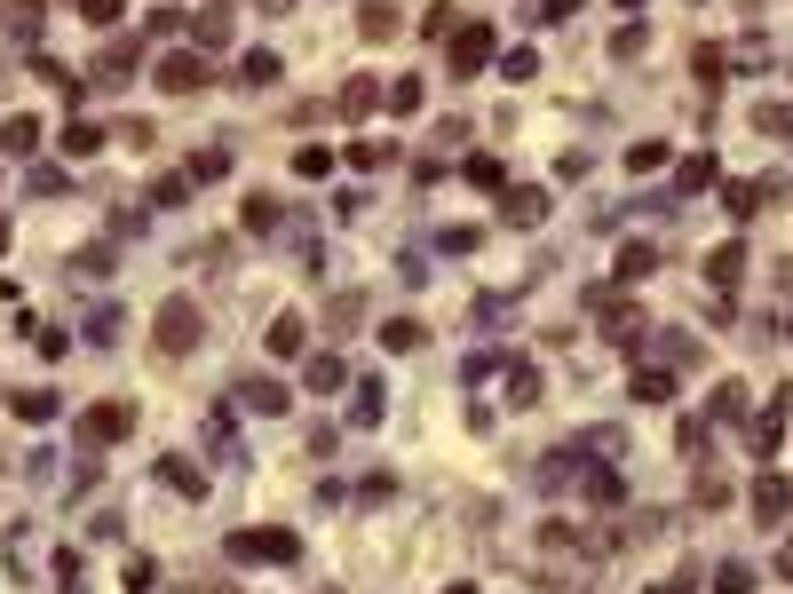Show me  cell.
<instances>
[{
	"instance_id": "ab89813d",
	"label": "cell",
	"mask_w": 793,
	"mask_h": 594,
	"mask_svg": "<svg viewBox=\"0 0 793 594\" xmlns=\"http://www.w3.org/2000/svg\"><path fill=\"white\" fill-rule=\"evenodd\" d=\"M445 594H476V587H445Z\"/></svg>"
},
{
	"instance_id": "7402d4cb",
	"label": "cell",
	"mask_w": 793,
	"mask_h": 594,
	"mask_svg": "<svg viewBox=\"0 0 793 594\" xmlns=\"http://www.w3.org/2000/svg\"><path fill=\"white\" fill-rule=\"evenodd\" d=\"M127 72H135V56H127V48H112V56H96V80H104V88H119Z\"/></svg>"
},
{
	"instance_id": "5b68a950",
	"label": "cell",
	"mask_w": 793,
	"mask_h": 594,
	"mask_svg": "<svg viewBox=\"0 0 793 594\" xmlns=\"http://www.w3.org/2000/svg\"><path fill=\"white\" fill-rule=\"evenodd\" d=\"M786 515H793V484H786V476H762V484H754V523L778 531Z\"/></svg>"
},
{
	"instance_id": "60d3db41",
	"label": "cell",
	"mask_w": 793,
	"mask_h": 594,
	"mask_svg": "<svg viewBox=\"0 0 793 594\" xmlns=\"http://www.w3.org/2000/svg\"><path fill=\"white\" fill-rule=\"evenodd\" d=\"M619 8H643V0H619Z\"/></svg>"
},
{
	"instance_id": "484cf974",
	"label": "cell",
	"mask_w": 793,
	"mask_h": 594,
	"mask_svg": "<svg viewBox=\"0 0 793 594\" xmlns=\"http://www.w3.org/2000/svg\"><path fill=\"white\" fill-rule=\"evenodd\" d=\"M778 412H786V404H778ZM778 412H770V420H754V428H746V444H754V452H762V460H770V452H778Z\"/></svg>"
},
{
	"instance_id": "277c9868",
	"label": "cell",
	"mask_w": 793,
	"mask_h": 594,
	"mask_svg": "<svg viewBox=\"0 0 793 594\" xmlns=\"http://www.w3.org/2000/svg\"><path fill=\"white\" fill-rule=\"evenodd\" d=\"M159 88H167V96H191V88H207V56H199V48H183V56H159Z\"/></svg>"
},
{
	"instance_id": "ba28073f",
	"label": "cell",
	"mask_w": 793,
	"mask_h": 594,
	"mask_svg": "<svg viewBox=\"0 0 793 594\" xmlns=\"http://www.w3.org/2000/svg\"><path fill=\"white\" fill-rule=\"evenodd\" d=\"M500 214H508L516 230H532V222L548 214V191H508V206H500Z\"/></svg>"
},
{
	"instance_id": "d590c367",
	"label": "cell",
	"mask_w": 793,
	"mask_h": 594,
	"mask_svg": "<svg viewBox=\"0 0 793 594\" xmlns=\"http://www.w3.org/2000/svg\"><path fill=\"white\" fill-rule=\"evenodd\" d=\"M72 8H80L88 24H119V0H72Z\"/></svg>"
},
{
	"instance_id": "f546056e",
	"label": "cell",
	"mask_w": 793,
	"mask_h": 594,
	"mask_svg": "<svg viewBox=\"0 0 793 594\" xmlns=\"http://www.w3.org/2000/svg\"><path fill=\"white\" fill-rule=\"evenodd\" d=\"M8 24H16L24 40H40V0H16V8H8Z\"/></svg>"
},
{
	"instance_id": "603a6c76",
	"label": "cell",
	"mask_w": 793,
	"mask_h": 594,
	"mask_svg": "<svg viewBox=\"0 0 793 594\" xmlns=\"http://www.w3.org/2000/svg\"><path fill=\"white\" fill-rule=\"evenodd\" d=\"M714 594H754V571H746V563H722V571H714Z\"/></svg>"
},
{
	"instance_id": "83f0119b",
	"label": "cell",
	"mask_w": 793,
	"mask_h": 594,
	"mask_svg": "<svg viewBox=\"0 0 793 594\" xmlns=\"http://www.w3.org/2000/svg\"><path fill=\"white\" fill-rule=\"evenodd\" d=\"M373 96H381V88H373V80H349V88H341V111H349V119H357V111H373Z\"/></svg>"
},
{
	"instance_id": "ffe728a7",
	"label": "cell",
	"mask_w": 793,
	"mask_h": 594,
	"mask_svg": "<svg viewBox=\"0 0 793 594\" xmlns=\"http://www.w3.org/2000/svg\"><path fill=\"white\" fill-rule=\"evenodd\" d=\"M381 349H421V325H413V317H389V325H381Z\"/></svg>"
},
{
	"instance_id": "8fae6325",
	"label": "cell",
	"mask_w": 793,
	"mask_h": 594,
	"mask_svg": "<svg viewBox=\"0 0 793 594\" xmlns=\"http://www.w3.org/2000/svg\"><path fill=\"white\" fill-rule=\"evenodd\" d=\"M579 492L595 499V507H619V476H611V468H587V476H579Z\"/></svg>"
},
{
	"instance_id": "7bdbcfd3",
	"label": "cell",
	"mask_w": 793,
	"mask_h": 594,
	"mask_svg": "<svg viewBox=\"0 0 793 594\" xmlns=\"http://www.w3.org/2000/svg\"><path fill=\"white\" fill-rule=\"evenodd\" d=\"M326 594H334V587H326Z\"/></svg>"
},
{
	"instance_id": "d6986e66",
	"label": "cell",
	"mask_w": 793,
	"mask_h": 594,
	"mask_svg": "<svg viewBox=\"0 0 793 594\" xmlns=\"http://www.w3.org/2000/svg\"><path fill=\"white\" fill-rule=\"evenodd\" d=\"M0 143H8V151H32V143H40V119H24V111H16V119L0 127Z\"/></svg>"
},
{
	"instance_id": "8d00e7d4",
	"label": "cell",
	"mask_w": 793,
	"mask_h": 594,
	"mask_svg": "<svg viewBox=\"0 0 793 594\" xmlns=\"http://www.w3.org/2000/svg\"><path fill=\"white\" fill-rule=\"evenodd\" d=\"M571 8H579V0H548V8H540V16H548V24H564Z\"/></svg>"
},
{
	"instance_id": "836d02e7",
	"label": "cell",
	"mask_w": 793,
	"mask_h": 594,
	"mask_svg": "<svg viewBox=\"0 0 793 594\" xmlns=\"http://www.w3.org/2000/svg\"><path fill=\"white\" fill-rule=\"evenodd\" d=\"M349 159H357V167H389V159H397V143H357Z\"/></svg>"
},
{
	"instance_id": "2e32d148",
	"label": "cell",
	"mask_w": 793,
	"mask_h": 594,
	"mask_svg": "<svg viewBox=\"0 0 793 594\" xmlns=\"http://www.w3.org/2000/svg\"><path fill=\"white\" fill-rule=\"evenodd\" d=\"M635 396H643V404H667V396H675V373H651V365H643V373H635Z\"/></svg>"
},
{
	"instance_id": "8992f818",
	"label": "cell",
	"mask_w": 793,
	"mask_h": 594,
	"mask_svg": "<svg viewBox=\"0 0 793 594\" xmlns=\"http://www.w3.org/2000/svg\"><path fill=\"white\" fill-rule=\"evenodd\" d=\"M80 428H88V436H96V444H119V436H127V428H135V404H96V412H88V420H80Z\"/></svg>"
},
{
	"instance_id": "44dd1931",
	"label": "cell",
	"mask_w": 793,
	"mask_h": 594,
	"mask_svg": "<svg viewBox=\"0 0 793 594\" xmlns=\"http://www.w3.org/2000/svg\"><path fill=\"white\" fill-rule=\"evenodd\" d=\"M223 167H230V151L215 143V151H199V159H191V183H223Z\"/></svg>"
},
{
	"instance_id": "7a4b0ae2",
	"label": "cell",
	"mask_w": 793,
	"mask_h": 594,
	"mask_svg": "<svg viewBox=\"0 0 793 594\" xmlns=\"http://www.w3.org/2000/svg\"><path fill=\"white\" fill-rule=\"evenodd\" d=\"M294 555H302L294 531H230V563H270V571H278V563H294Z\"/></svg>"
},
{
	"instance_id": "b9f144b4",
	"label": "cell",
	"mask_w": 793,
	"mask_h": 594,
	"mask_svg": "<svg viewBox=\"0 0 793 594\" xmlns=\"http://www.w3.org/2000/svg\"><path fill=\"white\" fill-rule=\"evenodd\" d=\"M0 246H8V230H0Z\"/></svg>"
},
{
	"instance_id": "74e56055",
	"label": "cell",
	"mask_w": 793,
	"mask_h": 594,
	"mask_svg": "<svg viewBox=\"0 0 793 594\" xmlns=\"http://www.w3.org/2000/svg\"><path fill=\"white\" fill-rule=\"evenodd\" d=\"M778 563H786V571H793V539H786V555H778Z\"/></svg>"
},
{
	"instance_id": "30bf717a",
	"label": "cell",
	"mask_w": 793,
	"mask_h": 594,
	"mask_svg": "<svg viewBox=\"0 0 793 594\" xmlns=\"http://www.w3.org/2000/svg\"><path fill=\"white\" fill-rule=\"evenodd\" d=\"M159 484H175L183 499H199V492H207V476H199L191 460H159Z\"/></svg>"
},
{
	"instance_id": "e575fe53",
	"label": "cell",
	"mask_w": 793,
	"mask_h": 594,
	"mask_svg": "<svg viewBox=\"0 0 793 594\" xmlns=\"http://www.w3.org/2000/svg\"><path fill=\"white\" fill-rule=\"evenodd\" d=\"M357 420H365V428L381 420V381H365V389H357Z\"/></svg>"
},
{
	"instance_id": "3957f363",
	"label": "cell",
	"mask_w": 793,
	"mask_h": 594,
	"mask_svg": "<svg viewBox=\"0 0 793 594\" xmlns=\"http://www.w3.org/2000/svg\"><path fill=\"white\" fill-rule=\"evenodd\" d=\"M445 64H453V80H476V72L492 64V32H484V24H460L453 48H445Z\"/></svg>"
},
{
	"instance_id": "d6a6232c",
	"label": "cell",
	"mask_w": 793,
	"mask_h": 594,
	"mask_svg": "<svg viewBox=\"0 0 793 594\" xmlns=\"http://www.w3.org/2000/svg\"><path fill=\"white\" fill-rule=\"evenodd\" d=\"M16 412H24V420H48V412H56V396H48V389H24V396H16Z\"/></svg>"
},
{
	"instance_id": "5bb4252c",
	"label": "cell",
	"mask_w": 793,
	"mask_h": 594,
	"mask_svg": "<svg viewBox=\"0 0 793 594\" xmlns=\"http://www.w3.org/2000/svg\"><path fill=\"white\" fill-rule=\"evenodd\" d=\"M270 357H302V317H278L270 325Z\"/></svg>"
},
{
	"instance_id": "f35d334b",
	"label": "cell",
	"mask_w": 793,
	"mask_h": 594,
	"mask_svg": "<svg viewBox=\"0 0 793 594\" xmlns=\"http://www.w3.org/2000/svg\"><path fill=\"white\" fill-rule=\"evenodd\" d=\"M262 8H294V0H262Z\"/></svg>"
},
{
	"instance_id": "4fadbf2b",
	"label": "cell",
	"mask_w": 793,
	"mask_h": 594,
	"mask_svg": "<svg viewBox=\"0 0 793 594\" xmlns=\"http://www.w3.org/2000/svg\"><path fill=\"white\" fill-rule=\"evenodd\" d=\"M468 183H476V191H500V183H508V167H500L492 151H476V159H468Z\"/></svg>"
},
{
	"instance_id": "cb8c5ba5",
	"label": "cell",
	"mask_w": 793,
	"mask_h": 594,
	"mask_svg": "<svg viewBox=\"0 0 793 594\" xmlns=\"http://www.w3.org/2000/svg\"><path fill=\"white\" fill-rule=\"evenodd\" d=\"M96 143H104L96 119H72V127H64V151H96Z\"/></svg>"
},
{
	"instance_id": "e0dca14e",
	"label": "cell",
	"mask_w": 793,
	"mask_h": 594,
	"mask_svg": "<svg viewBox=\"0 0 793 594\" xmlns=\"http://www.w3.org/2000/svg\"><path fill=\"white\" fill-rule=\"evenodd\" d=\"M754 127H762V135H786V143H793V103H762V111H754Z\"/></svg>"
},
{
	"instance_id": "9c48e42d",
	"label": "cell",
	"mask_w": 793,
	"mask_h": 594,
	"mask_svg": "<svg viewBox=\"0 0 793 594\" xmlns=\"http://www.w3.org/2000/svg\"><path fill=\"white\" fill-rule=\"evenodd\" d=\"M738 270H746V246H738V238H730V246H722V254H714V262H706V278H714V286H722V294H730V286H738Z\"/></svg>"
},
{
	"instance_id": "6da1fadb",
	"label": "cell",
	"mask_w": 793,
	"mask_h": 594,
	"mask_svg": "<svg viewBox=\"0 0 793 594\" xmlns=\"http://www.w3.org/2000/svg\"><path fill=\"white\" fill-rule=\"evenodd\" d=\"M151 341H159V349H167V357H191V349H199V341H207V309H199V301H159V317H151Z\"/></svg>"
},
{
	"instance_id": "f1b7e54d",
	"label": "cell",
	"mask_w": 793,
	"mask_h": 594,
	"mask_svg": "<svg viewBox=\"0 0 793 594\" xmlns=\"http://www.w3.org/2000/svg\"><path fill=\"white\" fill-rule=\"evenodd\" d=\"M714 412H722V420H746V389H738V381H722V389H714Z\"/></svg>"
},
{
	"instance_id": "d4e9b609",
	"label": "cell",
	"mask_w": 793,
	"mask_h": 594,
	"mask_svg": "<svg viewBox=\"0 0 793 594\" xmlns=\"http://www.w3.org/2000/svg\"><path fill=\"white\" fill-rule=\"evenodd\" d=\"M714 175H722V167H714V159H706V151H698V159H682V191H706V183H714Z\"/></svg>"
},
{
	"instance_id": "ac0fdd59",
	"label": "cell",
	"mask_w": 793,
	"mask_h": 594,
	"mask_svg": "<svg viewBox=\"0 0 793 594\" xmlns=\"http://www.w3.org/2000/svg\"><path fill=\"white\" fill-rule=\"evenodd\" d=\"M246 404H254V412H286V389H278V381H246Z\"/></svg>"
},
{
	"instance_id": "4316f807",
	"label": "cell",
	"mask_w": 793,
	"mask_h": 594,
	"mask_svg": "<svg viewBox=\"0 0 793 594\" xmlns=\"http://www.w3.org/2000/svg\"><path fill=\"white\" fill-rule=\"evenodd\" d=\"M246 230H278V198H262V191L246 198Z\"/></svg>"
},
{
	"instance_id": "1f68e13d",
	"label": "cell",
	"mask_w": 793,
	"mask_h": 594,
	"mask_svg": "<svg viewBox=\"0 0 793 594\" xmlns=\"http://www.w3.org/2000/svg\"><path fill=\"white\" fill-rule=\"evenodd\" d=\"M627 167H635V175H651V167H667V143H635V151H627Z\"/></svg>"
},
{
	"instance_id": "4dcf8cb0",
	"label": "cell",
	"mask_w": 793,
	"mask_h": 594,
	"mask_svg": "<svg viewBox=\"0 0 793 594\" xmlns=\"http://www.w3.org/2000/svg\"><path fill=\"white\" fill-rule=\"evenodd\" d=\"M238 80H246V88H270V80H278V56H246V72H238Z\"/></svg>"
},
{
	"instance_id": "9a60e30c",
	"label": "cell",
	"mask_w": 793,
	"mask_h": 594,
	"mask_svg": "<svg viewBox=\"0 0 793 594\" xmlns=\"http://www.w3.org/2000/svg\"><path fill=\"white\" fill-rule=\"evenodd\" d=\"M397 32V0H365V40H389Z\"/></svg>"
},
{
	"instance_id": "52a82bcc",
	"label": "cell",
	"mask_w": 793,
	"mask_h": 594,
	"mask_svg": "<svg viewBox=\"0 0 793 594\" xmlns=\"http://www.w3.org/2000/svg\"><path fill=\"white\" fill-rule=\"evenodd\" d=\"M651 270H659V246L651 238H627L619 246V278H651Z\"/></svg>"
},
{
	"instance_id": "7c38bea8",
	"label": "cell",
	"mask_w": 793,
	"mask_h": 594,
	"mask_svg": "<svg viewBox=\"0 0 793 594\" xmlns=\"http://www.w3.org/2000/svg\"><path fill=\"white\" fill-rule=\"evenodd\" d=\"M302 381H310V389H318V396H334L341 381H349V365H341V357H318V365H310Z\"/></svg>"
}]
</instances>
